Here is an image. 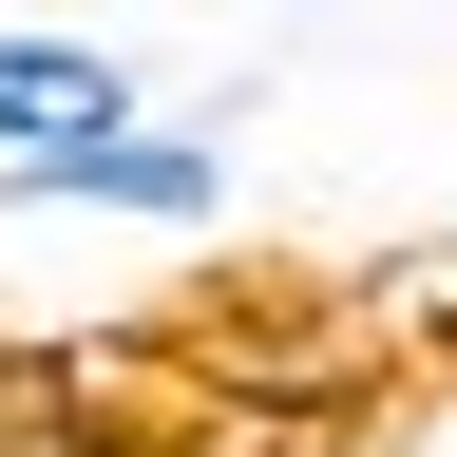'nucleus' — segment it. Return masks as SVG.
I'll return each mask as SVG.
<instances>
[{
	"instance_id": "3",
	"label": "nucleus",
	"mask_w": 457,
	"mask_h": 457,
	"mask_svg": "<svg viewBox=\"0 0 457 457\" xmlns=\"http://www.w3.org/2000/svg\"><path fill=\"white\" fill-rule=\"evenodd\" d=\"M267 20H343V0H267Z\"/></svg>"
},
{
	"instance_id": "1",
	"label": "nucleus",
	"mask_w": 457,
	"mask_h": 457,
	"mask_svg": "<svg viewBox=\"0 0 457 457\" xmlns=\"http://www.w3.org/2000/svg\"><path fill=\"white\" fill-rule=\"evenodd\" d=\"M171 57L96 38V20H0V171L20 153H96V134H153Z\"/></svg>"
},
{
	"instance_id": "2",
	"label": "nucleus",
	"mask_w": 457,
	"mask_h": 457,
	"mask_svg": "<svg viewBox=\"0 0 457 457\" xmlns=\"http://www.w3.org/2000/svg\"><path fill=\"white\" fill-rule=\"evenodd\" d=\"M171 457H286V438H248V420H191V438H171Z\"/></svg>"
}]
</instances>
